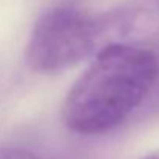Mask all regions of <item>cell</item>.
<instances>
[{
  "label": "cell",
  "mask_w": 159,
  "mask_h": 159,
  "mask_svg": "<svg viewBox=\"0 0 159 159\" xmlns=\"http://www.w3.org/2000/svg\"><path fill=\"white\" fill-rule=\"evenodd\" d=\"M156 56V63H158V73H156V80H155V85H153V90L150 93V98L147 102L152 104V108H158L159 110V48L158 51H153Z\"/></svg>",
  "instance_id": "obj_4"
},
{
  "label": "cell",
  "mask_w": 159,
  "mask_h": 159,
  "mask_svg": "<svg viewBox=\"0 0 159 159\" xmlns=\"http://www.w3.org/2000/svg\"><path fill=\"white\" fill-rule=\"evenodd\" d=\"M139 159H159V152H153V153L145 155V156H142V158H139Z\"/></svg>",
  "instance_id": "obj_5"
},
{
  "label": "cell",
  "mask_w": 159,
  "mask_h": 159,
  "mask_svg": "<svg viewBox=\"0 0 159 159\" xmlns=\"http://www.w3.org/2000/svg\"><path fill=\"white\" fill-rule=\"evenodd\" d=\"M0 159H42L37 155L22 148H0Z\"/></svg>",
  "instance_id": "obj_3"
},
{
  "label": "cell",
  "mask_w": 159,
  "mask_h": 159,
  "mask_svg": "<svg viewBox=\"0 0 159 159\" xmlns=\"http://www.w3.org/2000/svg\"><path fill=\"white\" fill-rule=\"evenodd\" d=\"M156 73L152 50L124 42L102 47L65 98V125L82 136L111 131L148 101Z\"/></svg>",
  "instance_id": "obj_1"
},
{
  "label": "cell",
  "mask_w": 159,
  "mask_h": 159,
  "mask_svg": "<svg viewBox=\"0 0 159 159\" xmlns=\"http://www.w3.org/2000/svg\"><path fill=\"white\" fill-rule=\"evenodd\" d=\"M153 3H155V6H156V11H158V14H159V0H155Z\"/></svg>",
  "instance_id": "obj_6"
},
{
  "label": "cell",
  "mask_w": 159,
  "mask_h": 159,
  "mask_svg": "<svg viewBox=\"0 0 159 159\" xmlns=\"http://www.w3.org/2000/svg\"><path fill=\"white\" fill-rule=\"evenodd\" d=\"M108 39H113L110 14L94 17L74 6H54L36 22L26 60L37 73H60L84 60L101 43L110 45Z\"/></svg>",
  "instance_id": "obj_2"
}]
</instances>
